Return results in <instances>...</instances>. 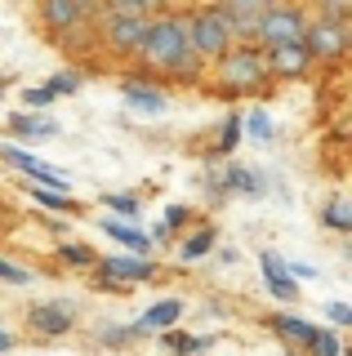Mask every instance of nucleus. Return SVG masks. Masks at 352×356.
<instances>
[{"label": "nucleus", "instance_id": "28", "mask_svg": "<svg viewBox=\"0 0 352 356\" xmlns=\"http://www.w3.org/2000/svg\"><path fill=\"white\" fill-rule=\"evenodd\" d=\"M237 143H241V116H227L223 120V129H218V152H237Z\"/></svg>", "mask_w": 352, "mask_h": 356}, {"label": "nucleus", "instance_id": "23", "mask_svg": "<svg viewBox=\"0 0 352 356\" xmlns=\"http://www.w3.org/2000/svg\"><path fill=\"white\" fill-rule=\"evenodd\" d=\"M103 205L120 214L116 222H125V218H138V196H134V192H107V196H103Z\"/></svg>", "mask_w": 352, "mask_h": 356}, {"label": "nucleus", "instance_id": "1", "mask_svg": "<svg viewBox=\"0 0 352 356\" xmlns=\"http://www.w3.org/2000/svg\"><path fill=\"white\" fill-rule=\"evenodd\" d=\"M138 58L152 72L165 76H196V54L188 44V22L183 18H157L147 22V40H143Z\"/></svg>", "mask_w": 352, "mask_h": 356}, {"label": "nucleus", "instance_id": "33", "mask_svg": "<svg viewBox=\"0 0 352 356\" xmlns=\"http://www.w3.org/2000/svg\"><path fill=\"white\" fill-rule=\"evenodd\" d=\"M183 222H188V205H170V209H165V222H161V227L174 232V227H183Z\"/></svg>", "mask_w": 352, "mask_h": 356}, {"label": "nucleus", "instance_id": "2", "mask_svg": "<svg viewBox=\"0 0 352 356\" xmlns=\"http://www.w3.org/2000/svg\"><path fill=\"white\" fill-rule=\"evenodd\" d=\"M147 14H152V5H134V0L107 9V27H103L107 49L134 58V54L143 49V40H147Z\"/></svg>", "mask_w": 352, "mask_h": 356}, {"label": "nucleus", "instance_id": "21", "mask_svg": "<svg viewBox=\"0 0 352 356\" xmlns=\"http://www.w3.org/2000/svg\"><path fill=\"white\" fill-rule=\"evenodd\" d=\"M214 250V227H205V232H196V236H188L179 245V259L183 263H196V259H205V254Z\"/></svg>", "mask_w": 352, "mask_h": 356}, {"label": "nucleus", "instance_id": "8", "mask_svg": "<svg viewBox=\"0 0 352 356\" xmlns=\"http://www.w3.org/2000/svg\"><path fill=\"white\" fill-rule=\"evenodd\" d=\"M303 49L312 58H339L348 49V22H335V18H321V22H307L303 31Z\"/></svg>", "mask_w": 352, "mask_h": 356}, {"label": "nucleus", "instance_id": "34", "mask_svg": "<svg viewBox=\"0 0 352 356\" xmlns=\"http://www.w3.org/2000/svg\"><path fill=\"white\" fill-rule=\"evenodd\" d=\"M285 272H290V281H294V276H303V281H307V276H317V267L312 263H285Z\"/></svg>", "mask_w": 352, "mask_h": 356}, {"label": "nucleus", "instance_id": "10", "mask_svg": "<svg viewBox=\"0 0 352 356\" xmlns=\"http://www.w3.org/2000/svg\"><path fill=\"white\" fill-rule=\"evenodd\" d=\"M27 325L36 334H45V339H58V334H67L76 325V316H72L67 303H36L27 312Z\"/></svg>", "mask_w": 352, "mask_h": 356}, {"label": "nucleus", "instance_id": "13", "mask_svg": "<svg viewBox=\"0 0 352 356\" xmlns=\"http://www.w3.org/2000/svg\"><path fill=\"white\" fill-rule=\"evenodd\" d=\"M179 316H183V303L179 298H161V303H152L147 312L138 316V325H134V334H147V330H179Z\"/></svg>", "mask_w": 352, "mask_h": 356}, {"label": "nucleus", "instance_id": "30", "mask_svg": "<svg viewBox=\"0 0 352 356\" xmlns=\"http://www.w3.org/2000/svg\"><path fill=\"white\" fill-rule=\"evenodd\" d=\"M0 281H9V285H27V281H31V272H27V267H18V263H9V259H0Z\"/></svg>", "mask_w": 352, "mask_h": 356}, {"label": "nucleus", "instance_id": "31", "mask_svg": "<svg viewBox=\"0 0 352 356\" xmlns=\"http://www.w3.org/2000/svg\"><path fill=\"white\" fill-rule=\"evenodd\" d=\"M23 103H27V111H45L54 98H49V89H45V85H36V89H27V94H23Z\"/></svg>", "mask_w": 352, "mask_h": 356}, {"label": "nucleus", "instance_id": "25", "mask_svg": "<svg viewBox=\"0 0 352 356\" xmlns=\"http://www.w3.org/2000/svg\"><path fill=\"white\" fill-rule=\"evenodd\" d=\"M321 218H326V227H335V232H348V227H352V209H348V200H330Z\"/></svg>", "mask_w": 352, "mask_h": 356}, {"label": "nucleus", "instance_id": "17", "mask_svg": "<svg viewBox=\"0 0 352 356\" xmlns=\"http://www.w3.org/2000/svg\"><path fill=\"white\" fill-rule=\"evenodd\" d=\"M214 192H218V196L259 192V174H255V170H241V165H232V170H223V174L214 178Z\"/></svg>", "mask_w": 352, "mask_h": 356}, {"label": "nucleus", "instance_id": "7", "mask_svg": "<svg viewBox=\"0 0 352 356\" xmlns=\"http://www.w3.org/2000/svg\"><path fill=\"white\" fill-rule=\"evenodd\" d=\"M94 285H143L157 276V267H152V259H134V254L129 259H94Z\"/></svg>", "mask_w": 352, "mask_h": 356}, {"label": "nucleus", "instance_id": "16", "mask_svg": "<svg viewBox=\"0 0 352 356\" xmlns=\"http://www.w3.org/2000/svg\"><path fill=\"white\" fill-rule=\"evenodd\" d=\"M268 325H272V334H281L285 343H294V348H307L312 334H317V325H312V321H303V316H272Z\"/></svg>", "mask_w": 352, "mask_h": 356}, {"label": "nucleus", "instance_id": "9", "mask_svg": "<svg viewBox=\"0 0 352 356\" xmlns=\"http://www.w3.org/2000/svg\"><path fill=\"white\" fill-rule=\"evenodd\" d=\"M120 98H125L129 111H138V116H165L170 111V94L157 85H143V81H125L120 85Z\"/></svg>", "mask_w": 352, "mask_h": 356}, {"label": "nucleus", "instance_id": "4", "mask_svg": "<svg viewBox=\"0 0 352 356\" xmlns=\"http://www.w3.org/2000/svg\"><path fill=\"white\" fill-rule=\"evenodd\" d=\"M188 22V44H192V54H196V63L201 58H223L227 49H232V27H227V18L218 14V5L214 9H196L192 18H183Z\"/></svg>", "mask_w": 352, "mask_h": 356}, {"label": "nucleus", "instance_id": "14", "mask_svg": "<svg viewBox=\"0 0 352 356\" xmlns=\"http://www.w3.org/2000/svg\"><path fill=\"white\" fill-rule=\"evenodd\" d=\"M259 267H263V281H268V294H277L281 303H294V298H299V285L290 281V272H285V263L277 254H263Z\"/></svg>", "mask_w": 352, "mask_h": 356}, {"label": "nucleus", "instance_id": "18", "mask_svg": "<svg viewBox=\"0 0 352 356\" xmlns=\"http://www.w3.org/2000/svg\"><path fill=\"white\" fill-rule=\"evenodd\" d=\"M103 232L112 241H120L125 250H134V259H147V250H152V241L143 236L138 227H129V222H116V218H103Z\"/></svg>", "mask_w": 352, "mask_h": 356}, {"label": "nucleus", "instance_id": "29", "mask_svg": "<svg viewBox=\"0 0 352 356\" xmlns=\"http://www.w3.org/2000/svg\"><path fill=\"white\" fill-rule=\"evenodd\" d=\"M31 200H40V205L54 209V214H63V209H76L72 196H63V192H40V187H31Z\"/></svg>", "mask_w": 352, "mask_h": 356}, {"label": "nucleus", "instance_id": "27", "mask_svg": "<svg viewBox=\"0 0 352 356\" xmlns=\"http://www.w3.org/2000/svg\"><path fill=\"white\" fill-rule=\"evenodd\" d=\"M58 259H63V263H72V267H94V254L85 250V245H76V241L58 245Z\"/></svg>", "mask_w": 352, "mask_h": 356}, {"label": "nucleus", "instance_id": "12", "mask_svg": "<svg viewBox=\"0 0 352 356\" xmlns=\"http://www.w3.org/2000/svg\"><path fill=\"white\" fill-rule=\"evenodd\" d=\"M9 134H18V138H27V143L58 138V120L45 116V111H18V116L9 120Z\"/></svg>", "mask_w": 352, "mask_h": 356}, {"label": "nucleus", "instance_id": "26", "mask_svg": "<svg viewBox=\"0 0 352 356\" xmlns=\"http://www.w3.org/2000/svg\"><path fill=\"white\" fill-rule=\"evenodd\" d=\"M45 89H49V98H63V94H76L81 89V76L76 72H54L49 81H45Z\"/></svg>", "mask_w": 352, "mask_h": 356}, {"label": "nucleus", "instance_id": "32", "mask_svg": "<svg viewBox=\"0 0 352 356\" xmlns=\"http://www.w3.org/2000/svg\"><path fill=\"white\" fill-rule=\"evenodd\" d=\"M326 316H330V325H352V307L348 303H326Z\"/></svg>", "mask_w": 352, "mask_h": 356}, {"label": "nucleus", "instance_id": "6", "mask_svg": "<svg viewBox=\"0 0 352 356\" xmlns=\"http://www.w3.org/2000/svg\"><path fill=\"white\" fill-rule=\"evenodd\" d=\"M0 161L14 165L18 174H27V187H40V192H63V196H72L67 174H63L58 165L40 161V156H31V152H23V147H0Z\"/></svg>", "mask_w": 352, "mask_h": 356}, {"label": "nucleus", "instance_id": "22", "mask_svg": "<svg viewBox=\"0 0 352 356\" xmlns=\"http://www.w3.org/2000/svg\"><path fill=\"white\" fill-rule=\"evenodd\" d=\"M165 348L179 352V356H192V352H205L210 343L201 339V334H183V330H165Z\"/></svg>", "mask_w": 352, "mask_h": 356}, {"label": "nucleus", "instance_id": "35", "mask_svg": "<svg viewBox=\"0 0 352 356\" xmlns=\"http://www.w3.org/2000/svg\"><path fill=\"white\" fill-rule=\"evenodd\" d=\"M134 330H103V343H125Z\"/></svg>", "mask_w": 352, "mask_h": 356}, {"label": "nucleus", "instance_id": "36", "mask_svg": "<svg viewBox=\"0 0 352 356\" xmlns=\"http://www.w3.org/2000/svg\"><path fill=\"white\" fill-rule=\"evenodd\" d=\"M9 343H14V339H9V334L0 330V352H9Z\"/></svg>", "mask_w": 352, "mask_h": 356}, {"label": "nucleus", "instance_id": "3", "mask_svg": "<svg viewBox=\"0 0 352 356\" xmlns=\"http://www.w3.org/2000/svg\"><path fill=\"white\" fill-rule=\"evenodd\" d=\"M218 81L232 94H255V89L268 85V58L255 44H232V49L218 58Z\"/></svg>", "mask_w": 352, "mask_h": 356}, {"label": "nucleus", "instance_id": "11", "mask_svg": "<svg viewBox=\"0 0 352 356\" xmlns=\"http://www.w3.org/2000/svg\"><path fill=\"white\" fill-rule=\"evenodd\" d=\"M268 76H303L312 67V54L303 44H281V49H268Z\"/></svg>", "mask_w": 352, "mask_h": 356}, {"label": "nucleus", "instance_id": "15", "mask_svg": "<svg viewBox=\"0 0 352 356\" xmlns=\"http://www.w3.org/2000/svg\"><path fill=\"white\" fill-rule=\"evenodd\" d=\"M263 9H268V5H218V14L227 18V27H232V40H237V36H255Z\"/></svg>", "mask_w": 352, "mask_h": 356}, {"label": "nucleus", "instance_id": "20", "mask_svg": "<svg viewBox=\"0 0 352 356\" xmlns=\"http://www.w3.org/2000/svg\"><path fill=\"white\" fill-rule=\"evenodd\" d=\"M241 134H250L255 143H272L277 138V125H272V116L263 107H255L250 116H241Z\"/></svg>", "mask_w": 352, "mask_h": 356}, {"label": "nucleus", "instance_id": "5", "mask_svg": "<svg viewBox=\"0 0 352 356\" xmlns=\"http://www.w3.org/2000/svg\"><path fill=\"white\" fill-rule=\"evenodd\" d=\"M307 18L294 5H268L255 27V36L263 40V49H281V44H303Z\"/></svg>", "mask_w": 352, "mask_h": 356}, {"label": "nucleus", "instance_id": "37", "mask_svg": "<svg viewBox=\"0 0 352 356\" xmlns=\"http://www.w3.org/2000/svg\"><path fill=\"white\" fill-rule=\"evenodd\" d=\"M0 89H5V81H0Z\"/></svg>", "mask_w": 352, "mask_h": 356}, {"label": "nucleus", "instance_id": "24", "mask_svg": "<svg viewBox=\"0 0 352 356\" xmlns=\"http://www.w3.org/2000/svg\"><path fill=\"white\" fill-rule=\"evenodd\" d=\"M303 352H307V356H344V343H339L330 330H317V334H312V343H307Z\"/></svg>", "mask_w": 352, "mask_h": 356}, {"label": "nucleus", "instance_id": "19", "mask_svg": "<svg viewBox=\"0 0 352 356\" xmlns=\"http://www.w3.org/2000/svg\"><path fill=\"white\" fill-rule=\"evenodd\" d=\"M40 14H45V22H49V27L67 31L72 22H81L85 14H94V5H76V0H67V5H63V0H58V5H45Z\"/></svg>", "mask_w": 352, "mask_h": 356}]
</instances>
